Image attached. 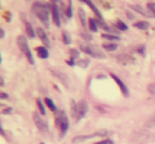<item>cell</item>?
Listing matches in <instances>:
<instances>
[{"mask_svg": "<svg viewBox=\"0 0 155 144\" xmlns=\"http://www.w3.org/2000/svg\"><path fill=\"white\" fill-rule=\"evenodd\" d=\"M88 27H89V30L91 31V32H97L98 31V24L97 22H96L95 18H89L88 19Z\"/></svg>", "mask_w": 155, "mask_h": 144, "instance_id": "44dd1931", "label": "cell"}, {"mask_svg": "<svg viewBox=\"0 0 155 144\" xmlns=\"http://www.w3.org/2000/svg\"><path fill=\"white\" fill-rule=\"evenodd\" d=\"M82 2H84L85 5H87L89 8H91V10H93V12L95 13V15L97 16L98 19H103V16H102L101 12H100V11H99V9H98V8L96 7L95 5H94L93 1H91V0H83Z\"/></svg>", "mask_w": 155, "mask_h": 144, "instance_id": "5bb4252c", "label": "cell"}, {"mask_svg": "<svg viewBox=\"0 0 155 144\" xmlns=\"http://www.w3.org/2000/svg\"><path fill=\"white\" fill-rule=\"evenodd\" d=\"M36 103H37V107H38V109H39V112H41L43 115H45L46 110H45V106L43 105V100H41V99H39V98H37Z\"/></svg>", "mask_w": 155, "mask_h": 144, "instance_id": "f1b7e54d", "label": "cell"}, {"mask_svg": "<svg viewBox=\"0 0 155 144\" xmlns=\"http://www.w3.org/2000/svg\"><path fill=\"white\" fill-rule=\"evenodd\" d=\"M153 121H154V124H155V115H154V118H153Z\"/></svg>", "mask_w": 155, "mask_h": 144, "instance_id": "7bdbcfd3", "label": "cell"}, {"mask_svg": "<svg viewBox=\"0 0 155 144\" xmlns=\"http://www.w3.org/2000/svg\"><path fill=\"white\" fill-rule=\"evenodd\" d=\"M148 90L152 95H155V83L150 84V86H148Z\"/></svg>", "mask_w": 155, "mask_h": 144, "instance_id": "e575fe53", "label": "cell"}, {"mask_svg": "<svg viewBox=\"0 0 155 144\" xmlns=\"http://www.w3.org/2000/svg\"><path fill=\"white\" fill-rule=\"evenodd\" d=\"M95 144H114V141L112 139H110V138H106V139H103L101 141L96 142Z\"/></svg>", "mask_w": 155, "mask_h": 144, "instance_id": "1f68e13d", "label": "cell"}, {"mask_svg": "<svg viewBox=\"0 0 155 144\" xmlns=\"http://www.w3.org/2000/svg\"><path fill=\"white\" fill-rule=\"evenodd\" d=\"M36 33H37V37H39V40H41V41L43 42V46H45V47H47V48L51 47V43H50V40H49V37H48V35H47V33H46V31L44 30V28H41V27L37 28Z\"/></svg>", "mask_w": 155, "mask_h": 144, "instance_id": "8fae6325", "label": "cell"}, {"mask_svg": "<svg viewBox=\"0 0 155 144\" xmlns=\"http://www.w3.org/2000/svg\"><path fill=\"white\" fill-rule=\"evenodd\" d=\"M50 72L53 74V76H55L56 78H58V80H61V82H62V83L64 84L66 88H69L68 77H67L64 73H62V72H58V71H55V69H50Z\"/></svg>", "mask_w": 155, "mask_h": 144, "instance_id": "7c38bea8", "label": "cell"}, {"mask_svg": "<svg viewBox=\"0 0 155 144\" xmlns=\"http://www.w3.org/2000/svg\"><path fill=\"white\" fill-rule=\"evenodd\" d=\"M44 101H45L46 106H47V107L49 108L52 112H58V108H56L55 104H54V101L52 100L51 98H49V97H46V98L44 99Z\"/></svg>", "mask_w": 155, "mask_h": 144, "instance_id": "d6986e66", "label": "cell"}, {"mask_svg": "<svg viewBox=\"0 0 155 144\" xmlns=\"http://www.w3.org/2000/svg\"><path fill=\"white\" fill-rule=\"evenodd\" d=\"M136 51H137V54H139L140 56H146V45H143V44H141V45H139L137 48H136Z\"/></svg>", "mask_w": 155, "mask_h": 144, "instance_id": "4dcf8cb0", "label": "cell"}, {"mask_svg": "<svg viewBox=\"0 0 155 144\" xmlns=\"http://www.w3.org/2000/svg\"><path fill=\"white\" fill-rule=\"evenodd\" d=\"M0 37L1 39H5V31L3 30V28H0Z\"/></svg>", "mask_w": 155, "mask_h": 144, "instance_id": "ab89813d", "label": "cell"}, {"mask_svg": "<svg viewBox=\"0 0 155 144\" xmlns=\"http://www.w3.org/2000/svg\"><path fill=\"white\" fill-rule=\"evenodd\" d=\"M81 37L84 40H86V41H91V40H93V37L87 32H81Z\"/></svg>", "mask_w": 155, "mask_h": 144, "instance_id": "836d02e7", "label": "cell"}, {"mask_svg": "<svg viewBox=\"0 0 155 144\" xmlns=\"http://www.w3.org/2000/svg\"><path fill=\"white\" fill-rule=\"evenodd\" d=\"M110 77L113 78V80H114L115 82H116L117 84H118V86L120 88L121 90V93L123 94V96L124 97H129L130 96V91H129V88L127 86V84L124 83V82L122 81V80L119 78V76L115 75V74H110Z\"/></svg>", "mask_w": 155, "mask_h": 144, "instance_id": "9c48e42d", "label": "cell"}, {"mask_svg": "<svg viewBox=\"0 0 155 144\" xmlns=\"http://www.w3.org/2000/svg\"><path fill=\"white\" fill-rule=\"evenodd\" d=\"M63 42H64V44L65 45H70L71 44V42H72V40H71V37H70V34H69L67 31H64L63 32Z\"/></svg>", "mask_w": 155, "mask_h": 144, "instance_id": "4316f807", "label": "cell"}, {"mask_svg": "<svg viewBox=\"0 0 155 144\" xmlns=\"http://www.w3.org/2000/svg\"><path fill=\"white\" fill-rule=\"evenodd\" d=\"M1 113L5 114V115H8V114H12V113H13V108H12V107H5V109H2Z\"/></svg>", "mask_w": 155, "mask_h": 144, "instance_id": "d6a6232c", "label": "cell"}, {"mask_svg": "<svg viewBox=\"0 0 155 144\" xmlns=\"http://www.w3.org/2000/svg\"><path fill=\"white\" fill-rule=\"evenodd\" d=\"M25 27H26V33L30 39H34L35 37V31L33 26L29 22H25Z\"/></svg>", "mask_w": 155, "mask_h": 144, "instance_id": "e0dca14e", "label": "cell"}, {"mask_svg": "<svg viewBox=\"0 0 155 144\" xmlns=\"http://www.w3.org/2000/svg\"><path fill=\"white\" fill-rule=\"evenodd\" d=\"M102 47L107 51H115L118 49V45L116 43H104L102 44Z\"/></svg>", "mask_w": 155, "mask_h": 144, "instance_id": "ffe728a7", "label": "cell"}, {"mask_svg": "<svg viewBox=\"0 0 155 144\" xmlns=\"http://www.w3.org/2000/svg\"><path fill=\"white\" fill-rule=\"evenodd\" d=\"M55 124L56 126L60 127V137L64 138L69 129V120L64 110H61L58 112L55 118Z\"/></svg>", "mask_w": 155, "mask_h": 144, "instance_id": "7a4b0ae2", "label": "cell"}, {"mask_svg": "<svg viewBox=\"0 0 155 144\" xmlns=\"http://www.w3.org/2000/svg\"><path fill=\"white\" fill-rule=\"evenodd\" d=\"M113 135L112 131L110 130H97L96 132L94 133H91V135H78V137L73 138L72 142L73 143H80V142H84L86 140H89V139H94V138H108Z\"/></svg>", "mask_w": 155, "mask_h": 144, "instance_id": "277c9868", "label": "cell"}, {"mask_svg": "<svg viewBox=\"0 0 155 144\" xmlns=\"http://www.w3.org/2000/svg\"><path fill=\"white\" fill-rule=\"evenodd\" d=\"M101 78H103V79H105L106 76H105V75H99V76H98V79H101Z\"/></svg>", "mask_w": 155, "mask_h": 144, "instance_id": "b9f144b4", "label": "cell"}, {"mask_svg": "<svg viewBox=\"0 0 155 144\" xmlns=\"http://www.w3.org/2000/svg\"><path fill=\"white\" fill-rule=\"evenodd\" d=\"M134 27L139 30H148L150 28V23L147 22V20H140V22H137L134 24Z\"/></svg>", "mask_w": 155, "mask_h": 144, "instance_id": "ac0fdd59", "label": "cell"}, {"mask_svg": "<svg viewBox=\"0 0 155 144\" xmlns=\"http://www.w3.org/2000/svg\"><path fill=\"white\" fill-rule=\"evenodd\" d=\"M3 17L5 18V20H7L8 23L11 22V18H12V14L10 13V12H5V14L3 15Z\"/></svg>", "mask_w": 155, "mask_h": 144, "instance_id": "d590c367", "label": "cell"}, {"mask_svg": "<svg viewBox=\"0 0 155 144\" xmlns=\"http://www.w3.org/2000/svg\"><path fill=\"white\" fill-rule=\"evenodd\" d=\"M102 39L104 40H108V41H120L121 37L118 35H114V34H110V33H102Z\"/></svg>", "mask_w": 155, "mask_h": 144, "instance_id": "7402d4cb", "label": "cell"}, {"mask_svg": "<svg viewBox=\"0 0 155 144\" xmlns=\"http://www.w3.org/2000/svg\"><path fill=\"white\" fill-rule=\"evenodd\" d=\"M69 54H70V59L77 60L80 57V51L77 48H71V49H69Z\"/></svg>", "mask_w": 155, "mask_h": 144, "instance_id": "83f0119b", "label": "cell"}, {"mask_svg": "<svg viewBox=\"0 0 155 144\" xmlns=\"http://www.w3.org/2000/svg\"><path fill=\"white\" fill-rule=\"evenodd\" d=\"M147 10L152 14L153 17H155V2H149L147 5Z\"/></svg>", "mask_w": 155, "mask_h": 144, "instance_id": "f546056e", "label": "cell"}, {"mask_svg": "<svg viewBox=\"0 0 155 144\" xmlns=\"http://www.w3.org/2000/svg\"><path fill=\"white\" fill-rule=\"evenodd\" d=\"M116 28L118 29L119 31H127L129 30V27L125 24L124 22H122L121 19H118V22L116 23Z\"/></svg>", "mask_w": 155, "mask_h": 144, "instance_id": "d4e9b609", "label": "cell"}, {"mask_svg": "<svg viewBox=\"0 0 155 144\" xmlns=\"http://www.w3.org/2000/svg\"><path fill=\"white\" fill-rule=\"evenodd\" d=\"M68 7L65 10V16L67 18H72L73 16V12H72V1H68Z\"/></svg>", "mask_w": 155, "mask_h": 144, "instance_id": "484cf974", "label": "cell"}, {"mask_svg": "<svg viewBox=\"0 0 155 144\" xmlns=\"http://www.w3.org/2000/svg\"><path fill=\"white\" fill-rule=\"evenodd\" d=\"M50 5L41 2H35L32 7V12L38 17V19L43 23L45 28H50Z\"/></svg>", "mask_w": 155, "mask_h": 144, "instance_id": "6da1fadb", "label": "cell"}, {"mask_svg": "<svg viewBox=\"0 0 155 144\" xmlns=\"http://www.w3.org/2000/svg\"><path fill=\"white\" fill-rule=\"evenodd\" d=\"M66 63H67V65H69V66H75V65H77V62H75V60H73V59L67 60Z\"/></svg>", "mask_w": 155, "mask_h": 144, "instance_id": "8d00e7d4", "label": "cell"}, {"mask_svg": "<svg viewBox=\"0 0 155 144\" xmlns=\"http://www.w3.org/2000/svg\"><path fill=\"white\" fill-rule=\"evenodd\" d=\"M0 86H2V88L5 86V79L2 77H0Z\"/></svg>", "mask_w": 155, "mask_h": 144, "instance_id": "60d3db41", "label": "cell"}, {"mask_svg": "<svg viewBox=\"0 0 155 144\" xmlns=\"http://www.w3.org/2000/svg\"><path fill=\"white\" fill-rule=\"evenodd\" d=\"M117 61H118V63H120L122 65H131L136 62V59L133 56H131V54H122L117 56Z\"/></svg>", "mask_w": 155, "mask_h": 144, "instance_id": "30bf717a", "label": "cell"}, {"mask_svg": "<svg viewBox=\"0 0 155 144\" xmlns=\"http://www.w3.org/2000/svg\"><path fill=\"white\" fill-rule=\"evenodd\" d=\"M36 52H37V56L39 57L41 59H48L50 56L49 54V50H48L47 47H45V46H39V47H36Z\"/></svg>", "mask_w": 155, "mask_h": 144, "instance_id": "9a60e30c", "label": "cell"}, {"mask_svg": "<svg viewBox=\"0 0 155 144\" xmlns=\"http://www.w3.org/2000/svg\"><path fill=\"white\" fill-rule=\"evenodd\" d=\"M17 44H18L19 49L21 50V51L24 52L25 56H26L28 62L30 63L31 65H34V63H35L34 57H33V54H32V51H31L30 46H29L26 37H24V35H19V37H17Z\"/></svg>", "mask_w": 155, "mask_h": 144, "instance_id": "3957f363", "label": "cell"}, {"mask_svg": "<svg viewBox=\"0 0 155 144\" xmlns=\"http://www.w3.org/2000/svg\"><path fill=\"white\" fill-rule=\"evenodd\" d=\"M9 94L5 92H1L0 93V99H9Z\"/></svg>", "mask_w": 155, "mask_h": 144, "instance_id": "f35d334b", "label": "cell"}, {"mask_svg": "<svg viewBox=\"0 0 155 144\" xmlns=\"http://www.w3.org/2000/svg\"><path fill=\"white\" fill-rule=\"evenodd\" d=\"M41 144H45V143H41Z\"/></svg>", "mask_w": 155, "mask_h": 144, "instance_id": "ee69618b", "label": "cell"}, {"mask_svg": "<svg viewBox=\"0 0 155 144\" xmlns=\"http://www.w3.org/2000/svg\"><path fill=\"white\" fill-rule=\"evenodd\" d=\"M33 121H34L36 127L41 132H47V131L49 130V124H48V122L43 120L37 111H34V113H33Z\"/></svg>", "mask_w": 155, "mask_h": 144, "instance_id": "8992f818", "label": "cell"}, {"mask_svg": "<svg viewBox=\"0 0 155 144\" xmlns=\"http://www.w3.org/2000/svg\"><path fill=\"white\" fill-rule=\"evenodd\" d=\"M78 108H79V103H77L75 100H71V115L75 120L78 116Z\"/></svg>", "mask_w": 155, "mask_h": 144, "instance_id": "603a6c76", "label": "cell"}, {"mask_svg": "<svg viewBox=\"0 0 155 144\" xmlns=\"http://www.w3.org/2000/svg\"><path fill=\"white\" fill-rule=\"evenodd\" d=\"M125 14H127V18H129L130 20H134V19H135V16H134V14L132 13L131 11H127V12H125Z\"/></svg>", "mask_w": 155, "mask_h": 144, "instance_id": "74e56055", "label": "cell"}, {"mask_svg": "<svg viewBox=\"0 0 155 144\" xmlns=\"http://www.w3.org/2000/svg\"><path fill=\"white\" fill-rule=\"evenodd\" d=\"M80 49L82 50L84 54H88V56L93 57L96 59H104L105 54H103V52L97 47V46L93 45V44H81Z\"/></svg>", "mask_w": 155, "mask_h": 144, "instance_id": "5b68a950", "label": "cell"}, {"mask_svg": "<svg viewBox=\"0 0 155 144\" xmlns=\"http://www.w3.org/2000/svg\"><path fill=\"white\" fill-rule=\"evenodd\" d=\"M89 64H91V60L89 59H81V60H79L77 62V65H79V66L81 67V68H87V67L89 66Z\"/></svg>", "mask_w": 155, "mask_h": 144, "instance_id": "cb8c5ba5", "label": "cell"}, {"mask_svg": "<svg viewBox=\"0 0 155 144\" xmlns=\"http://www.w3.org/2000/svg\"><path fill=\"white\" fill-rule=\"evenodd\" d=\"M88 112V103L85 99L79 101V108H78V116H77V122L81 121L82 118H85V115Z\"/></svg>", "mask_w": 155, "mask_h": 144, "instance_id": "ba28073f", "label": "cell"}, {"mask_svg": "<svg viewBox=\"0 0 155 144\" xmlns=\"http://www.w3.org/2000/svg\"><path fill=\"white\" fill-rule=\"evenodd\" d=\"M130 8L134 11H136L137 13H139L140 15L146 16V17H153V15L148 11V10H144L143 8L140 5H130Z\"/></svg>", "mask_w": 155, "mask_h": 144, "instance_id": "4fadbf2b", "label": "cell"}, {"mask_svg": "<svg viewBox=\"0 0 155 144\" xmlns=\"http://www.w3.org/2000/svg\"><path fill=\"white\" fill-rule=\"evenodd\" d=\"M78 14H79V18H80V23H81V25H82V27L84 29H86L87 28V19H86V13H85V11L82 9V8H80L79 11H78Z\"/></svg>", "mask_w": 155, "mask_h": 144, "instance_id": "2e32d148", "label": "cell"}, {"mask_svg": "<svg viewBox=\"0 0 155 144\" xmlns=\"http://www.w3.org/2000/svg\"><path fill=\"white\" fill-rule=\"evenodd\" d=\"M50 9H51L52 20H53L54 25L60 28L61 25H62V22H61V12L60 8L58 5V1H52V3L50 5Z\"/></svg>", "mask_w": 155, "mask_h": 144, "instance_id": "52a82bcc", "label": "cell"}]
</instances>
